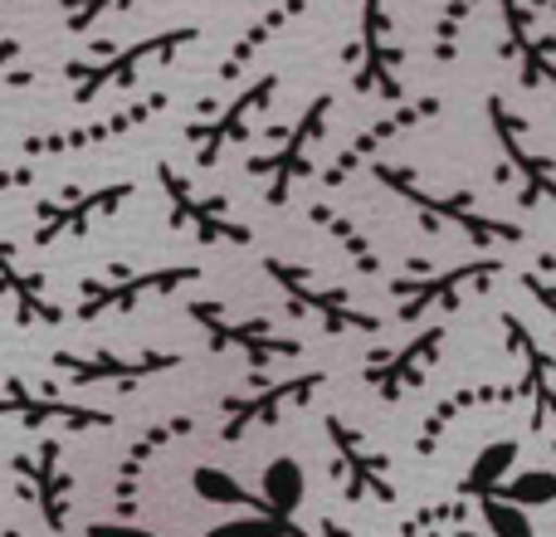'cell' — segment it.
Wrapping results in <instances>:
<instances>
[{
	"label": "cell",
	"instance_id": "obj_3",
	"mask_svg": "<svg viewBox=\"0 0 556 537\" xmlns=\"http://www.w3.org/2000/svg\"><path fill=\"white\" fill-rule=\"evenodd\" d=\"M191 489H195V499L220 503V509H244V503H254V499H250V489H244V484L235 479V474L215 470V464H205V470H195V474H191Z\"/></svg>",
	"mask_w": 556,
	"mask_h": 537
},
{
	"label": "cell",
	"instance_id": "obj_6",
	"mask_svg": "<svg viewBox=\"0 0 556 537\" xmlns=\"http://www.w3.org/2000/svg\"><path fill=\"white\" fill-rule=\"evenodd\" d=\"M211 537H298L288 528L278 513H244V519H230V523H215Z\"/></svg>",
	"mask_w": 556,
	"mask_h": 537
},
{
	"label": "cell",
	"instance_id": "obj_4",
	"mask_svg": "<svg viewBox=\"0 0 556 537\" xmlns=\"http://www.w3.org/2000/svg\"><path fill=\"white\" fill-rule=\"evenodd\" d=\"M498 494L522 503V509H547V503H556V474L552 470H518Z\"/></svg>",
	"mask_w": 556,
	"mask_h": 537
},
{
	"label": "cell",
	"instance_id": "obj_7",
	"mask_svg": "<svg viewBox=\"0 0 556 537\" xmlns=\"http://www.w3.org/2000/svg\"><path fill=\"white\" fill-rule=\"evenodd\" d=\"M88 537H156V533L132 528V523H93V528H88Z\"/></svg>",
	"mask_w": 556,
	"mask_h": 537
},
{
	"label": "cell",
	"instance_id": "obj_8",
	"mask_svg": "<svg viewBox=\"0 0 556 537\" xmlns=\"http://www.w3.org/2000/svg\"><path fill=\"white\" fill-rule=\"evenodd\" d=\"M450 537H479V533H450Z\"/></svg>",
	"mask_w": 556,
	"mask_h": 537
},
{
	"label": "cell",
	"instance_id": "obj_5",
	"mask_svg": "<svg viewBox=\"0 0 556 537\" xmlns=\"http://www.w3.org/2000/svg\"><path fill=\"white\" fill-rule=\"evenodd\" d=\"M483 523H489L493 537H538L528 509L513 503V499H503V494H483Z\"/></svg>",
	"mask_w": 556,
	"mask_h": 537
},
{
	"label": "cell",
	"instance_id": "obj_1",
	"mask_svg": "<svg viewBox=\"0 0 556 537\" xmlns=\"http://www.w3.org/2000/svg\"><path fill=\"white\" fill-rule=\"evenodd\" d=\"M260 494H264V513H278V519H288V513H298V503H303L307 494V479H303V464L298 460H274L269 470H264L260 479Z\"/></svg>",
	"mask_w": 556,
	"mask_h": 537
},
{
	"label": "cell",
	"instance_id": "obj_2",
	"mask_svg": "<svg viewBox=\"0 0 556 537\" xmlns=\"http://www.w3.org/2000/svg\"><path fill=\"white\" fill-rule=\"evenodd\" d=\"M513 464H518V445H513V440L483 445L479 460L469 464V479H464V489H469V494H498L503 484H508V474H518Z\"/></svg>",
	"mask_w": 556,
	"mask_h": 537
}]
</instances>
